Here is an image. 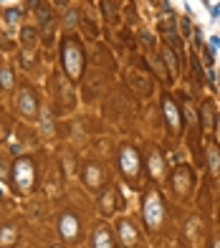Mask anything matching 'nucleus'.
Here are the masks:
<instances>
[{"label":"nucleus","mask_w":220,"mask_h":248,"mask_svg":"<svg viewBox=\"0 0 220 248\" xmlns=\"http://www.w3.org/2000/svg\"><path fill=\"white\" fill-rule=\"evenodd\" d=\"M210 43H212V48H215V51H220V38H212Z\"/></svg>","instance_id":"2"},{"label":"nucleus","mask_w":220,"mask_h":248,"mask_svg":"<svg viewBox=\"0 0 220 248\" xmlns=\"http://www.w3.org/2000/svg\"><path fill=\"white\" fill-rule=\"evenodd\" d=\"M5 18H8L10 23H15V20H18V10H8V15H5Z\"/></svg>","instance_id":"1"}]
</instances>
